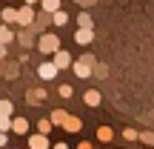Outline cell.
Instances as JSON below:
<instances>
[{
  "mask_svg": "<svg viewBox=\"0 0 154 149\" xmlns=\"http://www.w3.org/2000/svg\"><path fill=\"white\" fill-rule=\"evenodd\" d=\"M74 40L77 43H88V40H91V32H88V29H80V32L74 34Z\"/></svg>",
  "mask_w": 154,
  "mask_h": 149,
  "instance_id": "5",
  "label": "cell"
},
{
  "mask_svg": "<svg viewBox=\"0 0 154 149\" xmlns=\"http://www.w3.org/2000/svg\"><path fill=\"white\" fill-rule=\"evenodd\" d=\"M97 100H100L97 92H88V95H86V103H88V106H97Z\"/></svg>",
  "mask_w": 154,
  "mask_h": 149,
  "instance_id": "9",
  "label": "cell"
},
{
  "mask_svg": "<svg viewBox=\"0 0 154 149\" xmlns=\"http://www.w3.org/2000/svg\"><path fill=\"white\" fill-rule=\"evenodd\" d=\"M26 3H34V0H26Z\"/></svg>",
  "mask_w": 154,
  "mask_h": 149,
  "instance_id": "20",
  "label": "cell"
},
{
  "mask_svg": "<svg viewBox=\"0 0 154 149\" xmlns=\"http://www.w3.org/2000/svg\"><path fill=\"white\" fill-rule=\"evenodd\" d=\"M14 17H17V11H14V9H3V20H6V23L14 20Z\"/></svg>",
  "mask_w": 154,
  "mask_h": 149,
  "instance_id": "10",
  "label": "cell"
},
{
  "mask_svg": "<svg viewBox=\"0 0 154 149\" xmlns=\"http://www.w3.org/2000/svg\"><path fill=\"white\" fill-rule=\"evenodd\" d=\"M11 115V103L9 100H0V118H9Z\"/></svg>",
  "mask_w": 154,
  "mask_h": 149,
  "instance_id": "8",
  "label": "cell"
},
{
  "mask_svg": "<svg viewBox=\"0 0 154 149\" xmlns=\"http://www.w3.org/2000/svg\"><path fill=\"white\" fill-rule=\"evenodd\" d=\"M6 129H11V121H9V118H0V135H3Z\"/></svg>",
  "mask_w": 154,
  "mask_h": 149,
  "instance_id": "11",
  "label": "cell"
},
{
  "mask_svg": "<svg viewBox=\"0 0 154 149\" xmlns=\"http://www.w3.org/2000/svg\"><path fill=\"white\" fill-rule=\"evenodd\" d=\"M11 129H14L17 135H26L29 132V121L26 118H14V121H11Z\"/></svg>",
  "mask_w": 154,
  "mask_h": 149,
  "instance_id": "1",
  "label": "cell"
},
{
  "mask_svg": "<svg viewBox=\"0 0 154 149\" xmlns=\"http://www.w3.org/2000/svg\"><path fill=\"white\" fill-rule=\"evenodd\" d=\"M54 46H57L54 37H46V40H43V49H54Z\"/></svg>",
  "mask_w": 154,
  "mask_h": 149,
  "instance_id": "15",
  "label": "cell"
},
{
  "mask_svg": "<svg viewBox=\"0 0 154 149\" xmlns=\"http://www.w3.org/2000/svg\"><path fill=\"white\" fill-rule=\"evenodd\" d=\"M46 146H49V141H46L43 135H34L32 138V149H46Z\"/></svg>",
  "mask_w": 154,
  "mask_h": 149,
  "instance_id": "4",
  "label": "cell"
},
{
  "mask_svg": "<svg viewBox=\"0 0 154 149\" xmlns=\"http://www.w3.org/2000/svg\"><path fill=\"white\" fill-rule=\"evenodd\" d=\"M9 40H11V29H9V26H0V43L6 46Z\"/></svg>",
  "mask_w": 154,
  "mask_h": 149,
  "instance_id": "7",
  "label": "cell"
},
{
  "mask_svg": "<svg viewBox=\"0 0 154 149\" xmlns=\"http://www.w3.org/2000/svg\"><path fill=\"white\" fill-rule=\"evenodd\" d=\"M17 17H20L23 23H29V20H32V9H23V11H20V15H17Z\"/></svg>",
  "mask_w": 154,
  "mask_h": 149,
  "instance_id": "12",
  "label": "cell"
},
{
  "mask_svg": "<svg viewBox=\"0 0 154 149\" xmlns=\"http://www.w3.org/2000/svg\"><path fill=\"white\" fill-rule=\"evenodd\" d=\"M37 72H40V77H46V80H49V77H54V75H57V66H54V63H40Z\"/></svg>",
  "mask_w": 154,
  "mask_h": 149,
  "instance_id": "2",
  "label": "cell"
},
{
  "mask_svg": "<svg viewBox=\"0 0 154 149\" xmlns=\"http://www.w3.org/2000/svg\"><path fill=\"white\" fill-rule=\"evenodd\" d=\"M74 72H77V75H88V63H77Z\"/></svg>",
  "mask_w": 154,
  "mask_h": 149,
  "instance_id": "14",
  "label": "cell"
},
{
  "mask_svg": "<svg viewBox=\"0 0 154 149\" xmlns=\"http://www.w3.org/2000/svg\"><path fill=\"white\" fill-rule=\"evenodd\" d=\"M43 9L46 11H60V0H43Z\"/></svg>",
  "mask_w": 154,
  "mask_h": 149,
  "instance_id": "6",
  "label": "cell"
},
{
  "mask_svg": "<svg viewBox=\"0 0 154 149\" xmlns=\"http://www.w3.org/2000/svg\"><path fill=\"white\" fill-rule=\"evenodd\" d=\"M3 55H6V46H3V43H0V57H3Z\"/></svg>",
  "mask_w": 154,
  "mask_h": 149,
  "instance_id": "17",
  "label": "cell"
},
{
  "mask_svg": "<svg viewBox=\"0 0 154 149\" xmlns=\"http://www.w3.org/2000/svg\"><path fill=\"white\" fill-rule=\"evenodd\" d=\"M66 20H69V17L63 15V11H54V23H57V26H63V23H66Z\"/></svg>",
  "mask_w": 154,
  "mask_h": 149,
  "instance_id": "13",
  "label": "cell"
},
{
  "mask_svg": "<svg viewBox=\"0 0 154 149\" xmlns=\"http://www.w3.org/2000/svg\"><path fill=\"white\" fill-rule=\"evenodd\" d=\"M54 149H69V146H66V144H57V146H54Z\"/></svg>",
  "mask_w": 154,
  "mask_h": 149,
  "instance_id": "18",
  "label": "cell"
},
{
  "mask_svg": "<svg viewBox=\"0 0 154 149\" xmlns=\"http://www.w3.org/2000/svg\"><path fill=\"white\" fill-rule=\"evenodd\" d=\"M49 129H51V123H49V121H40V132L46 135V132H49Z\"/></svg>",
  "mask_w": 154,
  "mask_h": 149,
  "instance_id": "16",
  "label": "cell"
},
{
  "mask_svg": "<svg viewBox=\"0 0 154 149\" xmlns=\"http://www.w3.org/2000/svg\"><path fill=\"white\" fill-rule=\"evenodd\" d=\"M3 144H6V135H0V146H3Z\"/></svg>",
  "mask_w": 154,
  "mask_h": 149,
  "instance_id": "19",
  "label": "cell"
},
{
  "mask_svg": "<svg viewBox=\"0 0 154 149\" xmlns=\"http://www.w3.org/2000/svg\"><path fill=\"white\" fill-rule=\"evenodd\" d=\"M69 63H72V60H69V55H66V52H57V55H54V66H57V69L69 66Z\"/></svg>",
  "mask_w": 154,
  "mask_h": 149,
  "instance_id": "3",
  "label": "cell"
}]
</instances>
